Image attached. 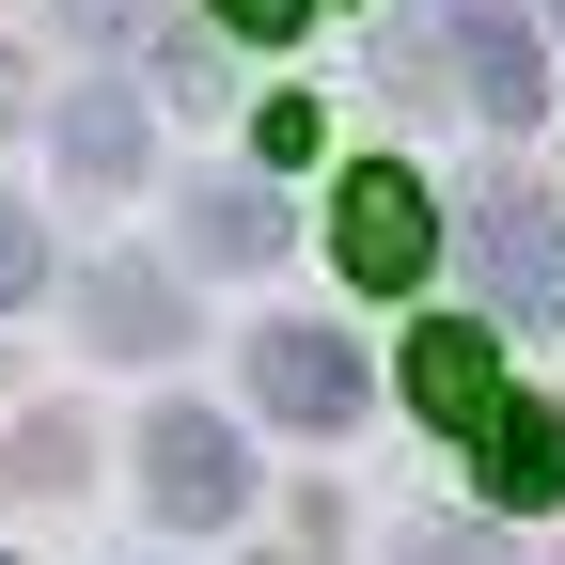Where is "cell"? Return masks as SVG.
Wrapping results in <instances>:
<instances>
[{
  "label": "cell",
  "mask_w": 565,
  "mask_h": 565,
  "mask_svg": "<svg viewBox=\"0 0 565 565\" xmlns=\"http://www.w3.org/2000/svg\"><path fill=\"white\" fill-rule=\"evenodd\" d=\"M141 503H158L173 534H221V519L252 503L236 424H221V408H158V424H141Z\"/></svg>",
  "instance_id": "obj_1"
},
{
  "label": "cell",
  "mask_w": 565,
  "mask_h": 565,
  "mask_svg": "<svg viewBox=\"0 0 565 565\" xmlns=\"http://www.w3.org/2000/svg\"><path fill=\"white\" fill-rule=\"evenodd\" d=\"M424 267H440V204H424V173L362 158V173H345V282H362V299H408Z\"/></svg>",
  "instance_id": "obj_2"
},
{
  "label": "cell",
  "mask_w": 565,
  "mask_h": 565,
  "mask_svg": "<svg viewBox=\"0 0 565 565\" xmlns=\"http://www.w3.org/2000/svg\"><path fill=\"white\" fill-rule=\"evenodd\" d=\"M424 47H456V95H471L487 126H534L550 63H534V32H519V0H424Z\"/></svg>",
  "instance_id": "obj_3"
},
{
  "label": "cell",
  "mask_w": 565,
  "mask_h": 565,
  "mask_svg": "<svg viewBox=\"0 0 565 565\" xmlns=\"http://www.w3.org/2000/svg\"><path fill=\"white\" fill-rule=\"evenodd\" d=\"M252 408L330 440V424H362V345L345 330H252Z\"/></svg>",
  "instance_id": "obj_4"
},
{
  "label": "cell",
  "mask_w": 565,
  "mask_h": 565,
  "mask_svg": "<svg viewBox=\"0 0 565 565\" xmlns=\"http://www.w3.org/2000/svg\"><path fill=\"white\" fill-rule=\"evenodd\" d=\"M471 282L503 315H565V221H550V189H487L471 204Z\"/></svg>",
  "instance_id": "obj_5"
},
{
  "label": "cell",
  "mask_w": 565,
  "mask_h": 565,
  "mask_svg": "<svg viewBox=\"0 0 565 565\" xmlns=\"http://www.w3.org/2000/svg\"><path fill=\"white\" fill-rule=\"evenodd\" d=\"M471 471H487L503 519H550V503H565V408H487V424H471Z\"/></svg>",
  "instance_id": "obj_6"
},
{
  "label": "cell",
  "mask_w": 565,
  "mask_h": 565,
  "mask_svg": "<svg viewBox=\"0 0 565 565\" xmlns=\"http://www.w3.org/2000/svg\"><path fill=\"white\" fill-rule=\"evenodd\" d=\"M79 330L110 345V362H158V345H189V299H173L158 267H95L79 282Z\"/></svg>",
  "instance_id": "obj_7"
},
{
  "label": "cell",
  "mask_w": 565,
  "mask_h": 565,
  "mask_svg": "<svg viewBox=\"0 0 565 565\" xmlns=\"http://www.w3.org/2000/svg\"><path fill=\"white\" fill-rule=\"evenodd\" d=\"M408 408H424V424H456V440H471L487 408H503V362H487V330H471V315L408 345Z\"/></svg>",
  "instance_id": "obj_8"
},
{
  "label": "cell",
  "mask_w": 565,
  "mask_h": 565,
  "mask_svg": "<svg viewBox=\"0 0 565 565\" xmlns=\"http://www.w3.org/2000/svg\"><path fill=\"white\" fill-rule=\"evenodd\" d=\"M189 252H204V267H282V204H267V189H204V204H189Z\"/></svg>",
  "instance_id": "obj_9"
},
{
  "label": "cell",
  "mask_w": 565,
  "mask_h": 565,
  "mask_svg": "<svg viewBox=\"0 0 565 565\" xmlns=\"http://www.w3.org/2000/svg\"><path fill=\"white\" fill-rule=\"evenodd\" d=\"M63 173H79V189H126L141 173V110L126 95H79V110H63Z\"/></svg>",
  "instance_id": "obj_10"
},
{
  "label": "cell",
  "mask_w": 565,
  "mask_h": 565,
  "mask_svg": "<svg viewBox=\"0 0 565 565\" xmlns=\"http://www.w3.org/2000/svg\"><path fill=\"white\" fill-rule=\"evenodd\" d=\"M32 282H47V236L17 221V189H0V315H17V299H32Z\"/></svg>",
  "instance_id": "obj_11"
},
{
  "label": "cell",
  "mask_w": 565,
  "mask_h": 565,
  "mask_svg": "<svg viewBox=\"0 0 565 565\" xmlns=\"http://www.w3.org/2000/svg\"><path fill=\"white\" fill-rule=\"evenodd\" d=\"M393 565H503V534H471V519H424Z\"/></svg>",
  "instance_id": "obj_12"
},
{
  "label": "cell",
  "mask_w": 565,
  "mask_h": 565,
  "mask_svg": "<svg viewBox=\"0 0 565 565\" xmlns=\"http://www.w3.org/2000/svg\"><path fill=\"white\" fill-rule=\"evenodd\" d=\"M252 141H267V173H299V158H315V110H299V95H267V110H252Z\"/></svg>",
  "instance_id": "obj_13"
},
{
  "label": "cell",
  "mask_w": 565,
  "mask_h": 565,
  "mask_svg": "<svg viewBox=\"0 0 565 565\" xmlns=\"http://www.w3.org/2000/svg\"><path fill=\"white\" fill-rule=\"evenodd\" d=\"M299 17H315V0H221V32H252V47H282Z\"/></svg>",
  "instance_id": "obj_14"
},
{
  "label": "cell",
  "mask_w": 565,
  "mask_h": 565,
  "mask_svg": "<svg viewBox=\"0 0 565 565\" xmlns=\"http://www.w3.org/2000/svg\"><path fill=\"white\" fill-rule=\"evenodd\" d=\"M550 17H565V0H550Z\"/></svg>",
  "instance_id": "obj_15"
}]
</instances>
